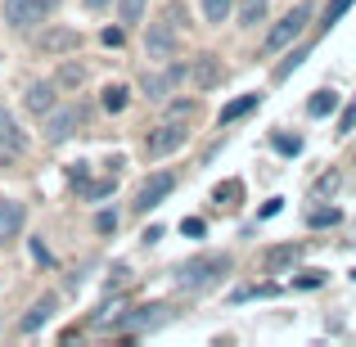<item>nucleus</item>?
Masks as SVG:
<instances>
[{
    "mask_svg": "<svg viewBox=\"0 0 356 347\" xmlns=\"http://www.w3.org/2000/svg\"><path fill=\"white\" fill-rule=\"evenodd\" d=\"M230 271V257L226 252H199V257H190V261H181L176 266V284L181 289H190V293H199V289H212L221 275Z\"/></svg>",
    "mask_w": 356,
    "mask_h": 347,
    "instance_id": "nucleus-1",
    "label": "nucleus"
},
{
    "mask_svg": "<svg viewBox=\"0 0 356 347\" xmlns=\"http://www.w3.org/2000/svg\"><path fill=\"white\" fill-rule=\"evenodd\" d=\"M307 23H312V5H293V9H289V14H284V18L275 23V27H270V36H266V54L284 50L289 41H298Z\"/></svg>",
    "mask_w": 356,
    "mask_h": 347,
    "instance_id": "nucleus-2",
    "label": "nucleus"
},
{
    "mask_svg": "<svg viewBox=\"0 0 356 347\" xmlns=\"http://www.w3.org/2000/svg\"><path fill=\"white\" fill-rule=\"evenodd\" d=\"M185 136H190V131L181 127V118L154 127V131H149V140H145V158H167V154H176V149L185 145Z\"/></svg>",
    "mask_w": 356,
    "mask_h": 347,
    "instance_id": "nucleus-3",
    "label": "nucleus"
},
{
    "mask_svg": "<svg viewBox=\"0 0 356 347\" xmlns=\"http://www.w3.org/2000/svg\"><path fill=\"white\" fill-rule=\"evenodd\" d=\"M54 9H59V0H5V23L9 27H32L45 14H54Z\"/></svg>",
    "mask_w": 356,
    "mask_h": 347,
    "instance_id": "nucleus-4",
    "label": "nucleus"
},
{
    "mask_svg": "<svg viewBox=\"0 0 356 347\" xmlns=\"http://www.w3.org/2000/svg\"><path fill=\"white\" fill-rule=\"evenodd\" d=\"M172 190H176V176H172V172H154V176H149V181L136 190V203H131V208H136V212H154Z\"/></svg>",
    "mask_w": 356,
    "mask_h": 347,
    "instance_id": "nucleus-5",
    "label": "nucleus"
},
{
    "mask_svg": "<svg viewBox=\"0 0 356 347\" xmlns=\"http://www.w3.org/2000/svg\"><path fill=\"white\" fill-rule=\"evenodd\" d=\"M77 122H81V108L77 104H54L50 113H45V145H63V140L77 131Z\"/></svg>",
    "mask_w": 356,
    "mask_h": 347,
    "instance_id": "nucleus-6",
    "label": "nucleus"
},
{
    "mask_svg": "<svg viewBox=\"0 0 356 347\" xmlns=\"http://www.w3.org/2000/svg\"><path fill=\"white\" fill-rule=\"evenodd\" d=\"M27 154V131L9 108H0V158H23Z\"/></svg>",
    "mask_w": 356,
    "mask_h": 347,
    "instance_id": "nucleus-7",
    "label": "nucleus"
},
{
    "mask_svg": "<svg viewBox=\"0 0 356 347\" xmlns=\"http://www.w3.org/2000/svg\"><path fill=\"white\" fill-rule=\"evenodd\" d=\"M145 54H149V59H172V54H176V27L167 23V18H158V23H149V36H145Z\"/></svg>",
    "mask_w": 356,
    "mask_h": 347,
    "instance_id": "nucleus-8",
    "label": "nucleus"
},
{
    "mask_svg": "<svg viewBox=\"0 0 356 347\" xmlns=\"http://www.w3.org/2000/svg\"><path fill=\"white\" fill-rule=\"evenodd\" d=\"M185 77V63H172V68L167 72H145V77H140V90H145L149 99H163V95H172L176 90V81Z\"/></svg>",
    "mask_w": 356,
    "mask_h": 347,
    "instance_id": "nucleus-9",
    "label": "nucleus"
},
{
    "mask_svg": "<svg viewBox=\"0 0 356 347\" xmlns=\"http://www.w3.org/2000/svg\"><path fill=\"white\" fill-rule=\"evenodd\" d=\"M190 77H194V86H199V90H212V86L226 81V68H221L217 54H199V59L190 63Z\"/></svg>",
    "mask_w": 356,
    "mask_h": 347,
    "instance_id": "nucleus-10",
    "label": "nucleus"
},
{
    "mask_svg": "<svg viewBox=\"0 0 356 347\" xmlns=\"http://www.w3.org/2000/svg\"><path fill=\"white\" fill-rule=\"evenodd\" d=\"M59 86H54V81H32V86L23 90V104H27V113H36V118H45L50 113L54 104H59Z\"/></svg>",
    "mask_w": 356,
    "mask_h": 347,
    "instance_id": "nucleus-11",
    "label": "nucleus"
},
{
    "mask_svg": "<svg viewBox=\"0 0 356 347\" xmlns=\"http://www.w3.org/2000/svg\"><path fill=\"white\" fill-rule=\"evenodd\" d=\"M23 221H27V208L18 199H0V243L18 239L23 234Z\"/></svg>",
    "mask_w": 356,
    "mask_h": 347,
    "instance_id": "nucleus-12",
    "label": "nucleus"
},
{
    "mask_svg": "<svg viewBox=\"0 0 356 347\" xmlns=\"http://www.w3.org/2000/svg\"><path fill=\"white\" fill-rule=\"evenodd\" d=\"M54 307H59V298H54V293H41V298H36L32 307H27V316H23V321H18V330H23V334H36V330H41V325H50Z\"/></svg>",
    "mask_w": 356,
    "mask_h": 347,
    "instance_id": "nucleus-13",
    "label": "nucleus"
},
{
    "mask_svg": "<svg viewBox=\"0 0 356 347\" xmlns=\"http://www.w3.org/2000/svg\"><path fill=\"white\" fill-rule=\"evenodd\" d=\"M77 45H81L77 27H50V32H41V54H68Z\"/></svg>",
    "mask_w": 356,
    "mask_h": 347,
    "instance_id": "nucleus-14",
    "label": "nucleus"
},
{
    "mask_svg": "<svg viewBox=\"0 0 356 347\" xmlns=\"http://www.w3.org/2000/svg\"><path fill=\"white\" fill-rule=\"evenodd\" d=\"M298 257H302V248H298V243H280V248L266 252V271H270V275H280V271H289Z\"/></svg>",
    "mask_w": 356,
    "mask_h": 347,
    "instance_id": "nucleus-15",
    "label": "nucleus"
},
{
    "mask_svg": "<svg viewBox=\"0 0 356 347\" xmlns=\"http://www.w3.org/2000/svg\"><path fill=\"white\" fill-rule=\"evenodd\" d=\"M261 104V95H239V99H230L226 108H221V127H230V122H239V118H248L252 108Z\"/></svg>",
    "mask_w": 356,
    "mask_h": 347,
    "instance_id": "nucleus-16",
    "label": "nucleus"
},
{
    "mask_svg": "<svg viewBox=\"0 0 356 347\" xmlns=\"http://www.w3.org/2000/svg\"><path fill=\"white\" fill-rule=\"evenodd\" d=\"M158 312H163L158 302H154V307H136L131 316H122V321H118V330H140V325H158V321H163Z\"/></svg>",
    "mask_w": 356,
    "mask_h": 347,
    "instance_id": "nucleus-17",
    "label": "nucleus"
},
{
    "mask_svg": "<svg viewBox=\"0 0 356 347\" xmlns=\"http://www.w3.org/2000/svg\"><path fill=\"white\" fill-rule=\"evenodd\" d=\"M81 81H86V68H81V63H63V68L54 72V86L59 90H77Z\"/></svg>",
    "mask_w": 356,
    "mask_h": 347,
    "instance_id": "nucleus-18",
    "label": "nucleus"
},
{
    "mask_svg": "<svg viewBox=\"0 0 356 347\" xmlns=\"http://www.w3.org/2000/svg\"><path fill=\"white\" fill-rule=\"evenodd\" d=\"M239 199H243V181H221L212 190V203H221V208H235Z\"/></svg>",
    "mask_w": 356,
    "mask_h": 347,
    "instance_id": "nucleus-19",
    "label": "nucleus"
},
{
    "mask_svg": "<svg viewBox=\"0 0 356 347\" xmlns=\"http://www.w3.org/2000/svg\"><path fill=\"white\" fill-rule=\"evenodd\" d=\"M334 108H339V95H334V90H316L312 104H307V113H312V118H330Z\"/></svg>",
    "mask_w": 356,
    "mask_h": 347,
    "instance_id": "nucleus-20",
    "label": "nucleus"
},
{
    "mask_svg": "<svg viewBox=\"0 0 356 347\" xmlns=\"http://www.w3.org/2000/svg\"><path fill=\"white\" fill-rule=\"evenodd\" d=\"M266 18V0H239V27H257Z\"/></svg>",
    "mask_w": 356,
    "mask_h": 347,
    "instance_id": "nucleus-21",
    "label": "nucleus"
},
{
    "mask_svg": "<svg viewBox=\"0 0 356 347\" xmlns=\"http://www.w3.org/2000/svg\"><path fill=\"white\" fill-rule=\"evenodd\" d=\"M339 221H343L339 208H312V212H307V226H312V230H330V226H339Z\"/></svg>",
    "mask_w": 356,
    "mask_h": 347,
    "instance_id": "nucleus-22",
    "label": "nucleus"
},
{
    "mask_svg": "<svg viewBox=\"0 0 356 347\" xmlns=\"http://www.w3.org/2000/svg\"><path fill=\"white\" fill-rule=\"evenodd\" d=\"M127 99H131V90H127V86H104L99 104H104V113H122V108H127Z\"/></svg>",
    "mask_w": 356,
    "mask_h": 347,
    "instance_id": "nucleus-23",
    "label": "nucleus"
},
{
    "mask_svg": "<svg viewBox=\"0 0 356 347\" xmlns=\"http://www.w3.org/2000/svg\"><path fill=\"white\" fill-rule=\"evenodd\" d=\"M230 9H235V0H203V18H208V23H226L230 18Z\"/></svg>",
    "mask_w": 356,
    "mask_h": 347,
    "instance_id": "nucleus-24",
    "label": "nucleus"
},
{
    "mask_svg": "<svg viewBox=\"0 0 356 347\" xmlns=\"http://www.w3.org/2000/svg\"><path fill=\"white\" fill-rule=\"evenodd\" d=\"M352 5H356V0H330V5H325V14H321V27H325V32H330V27L339 23V18L348 14Z\"/></svg>",
    "mask_w": 356,
    "mask_h": 347,
    "instance_id": "nucleus-25",
    "label": "nucleus"
},
{
    "mask_svg": "<svg viewBox=\"0 0 356 347\" xmlns=\"http://www.w3.org/2000/svg\"><path fill=\"white\" fill-rule=\"evenodd\" d=\"M118 14H122V23H140L145 18V0H118Z\"/></svg>",
    "mask_w": 356,
    "mask_h": 347,
    "instance_id": "nucleus-26",
    "label": "nucleus"
},
{
    "mask_svg": "<svg viewBox=\"0 0 356 347\" xmlns=\"http://www.w3.org/2000/svg\"><path fill=\"white\" fill-rule=\"evenodd\" d=\"M113 185H118V172L108 176V181H95V185H81V199H104V194H113Z\"/></svg>",
    "mask_w": 356,
    "mask_h": 347,
    "instance_id": "nucleus-27",
    "label": "nucleus"
},
{
    "mask_svg": "<svg viewBox=\"0 0 356 347\" xmlns=\"http://www.w3.org/2000/svg\"><path fill=\"white\" fill-rule=\"evenodd\" d=\"M163 18H167V23H172V27H185V23H190V9H185L181 0H172V5L163 9Z\"/></svg>",
    "mask_w": 356,
    "mask_h": 347,
    "instance_id": "nucleus-28",
    "label": "nucleus"
},
{
    "mask_svg": "<svg viewBox=\"0 0 356 347\" xmlns=\"http://www.w3.org/2000/svg\"><path fill=\"white\" fill-rule=\"evenodd\" d=\"M307 54H312V50H307V45H302V50H293V54H289V59H284V63H280V68H275V81H284V77H289V72H293V68H298V63H302V59H307Z\"/></svg>",
    "mask_w": 356,
    "mask_h": 347,
    "instance_id": "nucleus-29",
    "label": "nucleus"
},
{
    "mask_svg": "<svg viewBox=\"0 0 356 347\" xmlns=\"http://www.w3.org/2000/svg\"><path fill=\"white\" fill-rule=\"evenodd\" d=\"M275 149L293 158V154H302V140H298V136H275Z\"/></svg>",
    "mask_w": 356,
    "mask_h": 347,
    "instance_id": "nucleus-30",
    "label": "nucleus"
},
{
    "mask_svg": "<svg viewBox=\"0 0 356 347\" xmlns=\"http://www.w3.org/2000/svg\"><path fill=\"white\" fill-rule=\"evenodd\" d=\"M293 284H298V289H321V284H325V271H302Z\"/></svg>",
    "mask_w": 356,
    "mask_h": 347,
    "instance_id": "nucleus-31",
    "label": "nucleus"
},
{
    "mask_svg": "<svg viewBox=\"0 0 356 347\" xmlns=\"http://www.w3.org/2000/svg\"><path fill=\"white\" fill-rule=\"evenodd\" d=\"M95 230L99 234H113L118 230V212H99V217H95Z\"/></svg>",
    "mask_w": 356,
    "mask_h": 347,
    "instance_id": "nucleus-32",
    "label": "nucleus"
},
{
    "mask_svg": "<svg viewBox=\"0 0 356 347\" xmlns=\"http://www.w3.org/2000/svg\"><path fill=\"white\" fill-rule=\"evenodd\" d=\"M99 41H104V45H113V50H118V45L127 41V32H122V27H104V32H99Z\"/></svg>",
    "mask_w": 356,
    "mask_h": 347,
    "instance_id": "nucleus-33",
    "label": "nucleus"
},
{
    "mask_svg": "<svg viewBox=\"0 0 356 347\" xmlns=\"http://www.w3.org/2000/svg\"><path fill=\"white\" fill-rule=\"evenodd\" d=\"M203 230H208V226H203L199 217H185V221H181V234H190V239H199Z\"/></svg>",
    "mask_w": 356,
    "mask_h": 347,
    "instance_id": "nucleus-34",
    "label": "nucleus"
},
{
    "mask_svg": "<svg viewBox=\"0 0 356 347\" xmlns=\"http://www.w3.org/2000/svg\"><path fill=\"white\" fill-rule=\"evenodd\" d=\"M334 185H339V172H325V176H321V181H316V194H330V190H334Z\"/></svg>",
    "mask_w": 356,
    "mask_h": 347,
    "instance_id": "nucleus-35",
    "label": "nucleus"
},
{
    "mask_svg": "<svg viewBox=\"0 0 356 347\" xmlns=\"http://www.w3.org/2000/svg\"><path fill=\"white\" fill-rule=\"evenodd\" d=\"M194 113V99H176L172 104V118H190Z\"/></svg>",
    "mask_w": 356,
    "mask_h": 347,
    "instance_id": "nucleus-36",
    "label": "nucleus"
},
{
    "mask_svg": "<svg viewBox=\"0 0 356 347\" xmlns=\"http://www.w3.org/2000/svg\"><path fill=\"white\" fill-rule=\"evenodd\" d=\"M339 127H343V131H352V127H356V104H348V108H343V118H339Z\"/></svg>",
    "mask_w": 356,
    "mask_h": 347,
    "instance_id": "nucleus-37",
    "label": "nucleus"
},
{
    "mask_svg": "<svg viewBox=\"0 0 356 347\" xmlns=\"http://www.w3.org/2000/svg\"><path fill=\"white\" fill-rule=\"evenodd\" d=\"M32 257H36V261H45V266H50V261H54V257H50V248H45V243H41V239H36V243H32Z\"/></svg>",
    "mask_w": 356,
    "mask_h": 347,
    "instance_id": "nucleus-38",
    "label": "nucleus"
},
{
    "mask_svg": "<svg viewBox=\"0 0 356 347\" xmlns=\"http://www.w3.org/2000/svg\"><path fill=\"white\" fill-rule=\"evenodd\" d=\"M140 239H145V243H158V239H163V226H149L145 234H140Z\"/></svg>",
    "mask_w": 356,
    "mask_h": 347,
    "instance_id": "nucleus-39",
    "label": "nucleus"
},
{
    "mask_svg": "<svg viewBox=\"0 0 356 347\" xmlns=\"http://www.w3.org/2000/svg\"><path fill=\"white\" fill-rule=\"evenodd\" d=\"M104 5H108V0H86V9H90V14H99Z\"/></svg>",
    "mask_w": 356,
    "mask_h": 347,
    "instance_id": "nucleus-40",
    "label": "nucleus"
}]
</instances>
